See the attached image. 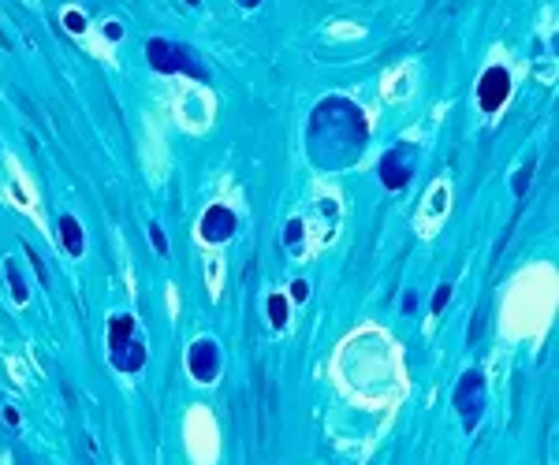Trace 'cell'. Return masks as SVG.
I'll list each match as a JSON object with an SVG mask.
<instances>
[{"label": "cell", "instance_id": "1", "mask_svg": "<svg viewBox=\"0 0 559 465\" xmlns=\"http://www.w3.org/2000/svg\"><path fill=\"white\" fill-rule=\"evenodd\" d=\"M321 134H325V141H310L314 160L325 164L328 149H336L332 153V168H336V164H347L351 157H358V149L365 146V119L347 101H325L310 123V138H321Z\"/></svg>", "mask_w": 559, "mask_h": 465}, {"label": "cell", "instance_id": "2", "mask_svg": "<svg viewBox=\"0 0 559 465\" xmlns=\"http://www.w3.org/2000/svg\"><path fill=\"white\" fill-rule=\"evenodd\" d=\"M146 56H149V64L157 67V71H164V75H172V71H180V75H190V78H198V82H209V71L194 60V53H187L183 45H172V41H164V38H153L149 45H146Z\"/></svg>", "mask_w": 559, "mask_h": 465}, {"label": "cell", "instance_id": "3", "mask_svg": "<svg viewBox=\"0 0 559 465\" xmlns=\"http://www.w3.org/2000/svg\"><path fill=\"white\" fill-rule=\"evenodd\" d=\"M455 410H459V417H462V424L473 432V428H478V421H481V413H485V376L478 373V368L462 373L459 387H455Z\"/></svg>", "mask_w": 559, "mask_h": 465}, {"label": "cell", "instance_id": "4", "mask_svg": "<svg viewBox=\"0 0 559 465\" xmlns=\"http://www.w3.org/2000/svg\"><path fill=\"white\" fill-rule=\"evenodd\" d=\"M414 175V153L410 146H396L384 153V160H380V183L388 190H399L407 186V179Z\"/></svg>", "mask_w": 559, "mask_h": 465}, {"label": "cell", "instance_id": "5", "mask_svg": "<svg viewBox=\"0 0 559 465\" xmlns=\"http://www.w3.org/2000/svg\"><path fill=\"white\" fill-rule=\"evenodd\" d=\"M220 373V350L213 339H198L194 347H190V376L198 380V384H213Z\"/></svg>", "mask_w": 559, "mask_h": 465}, {"label": "cell", "instance_id": "6", "mask_svg": "<svg viewBox=\"0 0 559 465\" xmlns=\"http://www.w3.org/2000/svg\"><path fill=\"white\" fill-rule=\"evenodd\" d=\"M507 93H511V78H507V71H504V67H489V71H485V75H481V86H478V101H481V109H485V112L504 109Z\"/></svg>", "mask_w": 559, "mask_h": 465}, {"label": "cell", "instance_id": "7", "mask_svg": "<svg viewBox=\"0 0 559 465\" xmlns=\"http://www.w3.org/2000/svg\"><path fill=\"white\" fill-rule=\"evenodd\" d=\"M231 235H235V212L224 205L206 209V216H201V238L206 242H228Z\"/></svg>", "mask_w": 559, "mask_h": 465}, {"label": "cell", "instance_id": "8", "mask_svg": "<svg viewBox=\"0 0 559 465\" xmlns=\"http://www.w3.org/2000/svg\"><path fill=\"white\" fill-rule=\"evenodd\" d=\"M109 354H112V365L120 368V373H138V368L146 365V347L135 342V339L120 342V347H109Z\"/></svg>", "mask_w": 559, "mask_h": 465}, {"label": "cell", "instance_id": "9", "mask_svg": "<svg viewBox=\"0 0 559 465\" xmlns=\"http://www.w3.org/2000/svg\"><path fill=\"white\" fill-rule=\"evenodd\" d=\"M60 238H64V249L71 257H79L82 249H86V235H82L75 216H60Z\"/></svg>", "mask_w": 559, "mask_h": 465}, {"label": "cell", "instance_id": "10", "mask_svg": "<svg viewBox=\"0 0 559 465\" xmlns=\"http://www.w3.org/2000/svg\"><path fill=\"white\" fill-rule=\"evenodd\" d=\"M135 335V317H112L109 320V347H120Z\"/></svg>", "mask_w": 559, "mask_h": 465}, {"label": "cell", "instance_id": "11", "mask_svg": "<svg viewBox=\"0 0 559 465\" xmlns=\"http://www.w3.org/2000/svg\"><path fill=\"white\" fill-rule=\"evenodd\" d=\"M269 320H272V328L288 324V298L283 294H269Z\"/></svg>", "mask_w": 559, "mask_h": 465}, {"label": "cell", "instance_id": "12", "mask_svg": "<svg viewBox=\"0 0 559 465\" xmlns=\"http://www.w3.org/2000/svg\"><path fill=\"white\" fill-rule=\"evenodd\" d=\"M4 268H8V283H11V294H15V302H27L30 294H27V283H22V272H19V265H15V261H8Z\"/></svg>", "mask_w": 559, "mask_h": 465}, {"label": "cell", "instance_id": "13", "mask_svg": "<svg viewBox=\"0 0 559 465\" xmlns=\"http://www.w3.org/2000/svg\"><path fill=\"white\" fill-rule=\"evenodd\" d=\"M22 249H27V261L34 265V272H38V279L45 283V287H49V268H45V261L38 257V249H34V246H27V242H22Z\"/></svg>", "mask_w": 559, "mask_h": 465}, {"label": "cell", "instance_id": "14", "mask_svg": "<svg viewBox=\"0 0 559 465\" xmlns=\"http://www.w3.org/2000/svg\"><path fill=\"white\" fill-rule=\"evenodd\" d=\"M149 238H153V249H157L161 257H168V238H164L161 223H149Z\"/></svg>", "mask_w": 559, "mask_h": 465}, {"label": "cell", "instance_id": "15", "mask_svg": "<svg viewBox=\"0 0 559 465\" xmlns=\"http://www.w3.org/2000/svg\"><path fill=\"white\" fill-rule=\"evenodd\" d=\"M283 242H288L291 249H295V246L302 242V220H291L288 228H283Z\"/></svg>", "mask_w": 559, "mask_h": 465}, {"label": "cell", "instance_id": "16", "mask_svg": "<svg viewBox=\"0 0 559 465\" xmlns=\"http://www.w3.org/2000/svg\"><path fill=\"white\" fill-rule=\"evenodd\" d=\"M530 179H533V164H526L518 175H515V194L518 197H526V190H530Z\"/></svg>", "mask_w": 559, "mask_h": 465}, {"label": "cell", "instance_id": "17", "mask_svg": "<svg viewBox=\"0 0 559 465\" xmlns=\"http://www.w3.org/2000/svg\"><path fill=\"white\" fill-rule=\"evenodd\" d=\"M447 302H451V287L444 283V287H436V294H433V313H444Z\"/></svg>", "mask_w": 559, "mask_h": 465}, {"label": "cell", "instance_id": "18", "mask_svg": "<svg viewBox=\"0 0 559 465\" xmlns=\"http://www.w3.org/2000/svg\"><path fill=\"white\" fill-rule=\"evenodd\" d=\"M481 331H485V309L470 320V335H466V342H478V339H481Z\"/></svg>", "mask_w": 559, "mask_h": 465}, {"label": "cell", "instance_id": "19", "mask_svg": "<svg viewBox=\"0 0 559 465\" xmlns=\"http://www.w3.org/2000/svg\"><path fill=\"white\" fill-rule=\"evenodd\" d=\"M64 27H67V30H75V34H79V30H86V19H82V15H79V11H67V15H64Z\"/></svg>", "mask_w": 559, "mask_h": 465}, {"label": "cell", "instance_id": "20", "mask_svg": "<svg viewBox=\"0 0 559 465\" xmlns=\"http://www.w3.org/2000/svg\"><path fill=\"white\" fill-rule=\"evenodd\" d=\"M306 294H310V283H306V279H295V287H291V298H295V302H302Z\"/></svg>", "mask_w": 559, "mask_h": 465}, {"label": "cell", "instance_id": "21", "mask_svg": "<svg viewBox=\"0 0 559 465\" xmlns=\"http://www.w3.org/2000/svg\"><path fill=\"white\" fill-rule=\"evenodd\" d=\"M105 34H109L112 41H120V38H123V27H120V22H109V27H105Z\"/></svg>", "mask_w": 559, "mask_h": 465}, {"label": "cell", "instance_id": "22", "mask_svg": "<svg viewBox=\"0 0 559 465\" xmlns=\"http://www.w3.org/2000/svg\"><path fill=\"white\" fill-rule=\"evenodd\" d=\"M414 309H418V294H407V302H403V313H414Z\"/></svg>", "mask_w": 559, "mask_h": 465}, {"label": "cell", "instance_id": "23", "mask_svg": "<svg viewBox=\"0 0 559 465\" xmlns=\"http://www.w3.org/2000/svg\"><path fill=\"white\" fill-rule=\"evenodd\" d=\"M4 421H8V424H19V413L11 410V406H8V410H4Z\"/></svg>", "mask_w": 559, "mask_h": 465}, {"label": "cell", "instance_id": "24", "mask_svg": "<svg viewBox=\"0 0 559 465\" xmlns=\"http://www.w3.org/2000/svg\"><path fill=\"white\" fill-rule=\"evenodd\" d=\"M239 4H243V8H257V4H261V0H239Z\"/></svg>", "mask_w": 559, "mask_h": 465}, {"label": "cell", "instance_id": "25", "mask_svg": "<svg viewBox=\"0 0 559 465\" xmlns=\"http://www.w3.org/2000/svg\"><path fill=\"white\" fill-rule=\"evenodd\" d=\"M0 45H4V49H8V45H11V41H8V34H4V30H0Z\"/></svg>", "mask_w": 559, "mask_h": 465}, {"label": "cell", "instance_id": "26", "mask_svg": "<svg viewBox=\"0 0 559 465\" xmlns=\"http://www.w3.org/2000/svg\"><path fill=\"white\" fill-rule=\"evenodd\" d=\"M187 4H198V0H187Z\"/></svg>", "mask_w": 559, "mask_h": 465}]
</instances>
